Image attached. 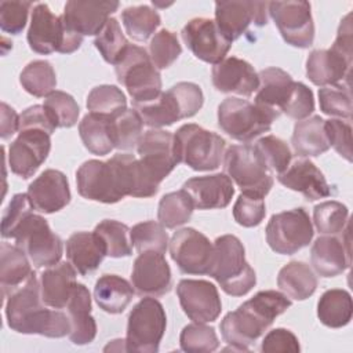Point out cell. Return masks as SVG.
Listing matches in <instances>:
<instances>
[{"label": "cell", "instance_id": "1", "mask_svg": "<svg viewBox=\"0 0 353 353\" xmlns=\"http://www.w3.org/2000/svg\"><path fill=\"white\" fill-rule=\"evenodd\" d=\"M291 306L287 295L266 290L256 292L236 310L229 312L221 321V334L230 346L226 350L248 352L252 345Z\"/></svg>", "mask_w": 353, "mask_h": 353}, {"label": "cell", "instance_id": "2", "mask_svg": "<svg viewBox=\"0 0 353 353\" xmlns=\"http://www.w3.org/2000/svg\"><path fill=\"white\" fill-rule=\"evenodd\" d=\"M7 324L19 334L62 338L70 332L69 317L58 309H47L40 295V284L33 273L17 288L6 303Z\"/></svg>", "mask_w": 353, "mask_h": 353}, {"label": "cell", "instance_id": "3", "mask_svg": "<svg viewBox=\"0 0 353 353\" xmlns=\"http://www.w3.org/2000/svg\"><path fill=\"white\" fill-rule=\"evenodd\" d=\"M232 296H243L252 290L256 276L245 261L243 243L233 234H223L214 241V254L208 273Z\"/></svg>", "mask_w": 353, "mask_h": 353}, {"label": "cell", "instance_id": "4", "mask_svg": "<svg viewBox=\"0 0 353 353\" xmlns=\"http://www.w3.org/2000/svg\"><path fill=\"white\" fill-rule=\"evenodd\" d=\"M280 112L241 98H226L218 106V125L230 138L250 142L270 130Z\"/></svg>", "mask_w": 353, "mask_h": 353}, {"label": "cell", "instance_id": "5", "mask_svg": "<svg viewBox=\"0 0 353 353\" xmlns=\"http://www.w3.org/2000/svg\"><path fill=\"white\" fill-rule=\"evenodd\" d=\"M226 142L216 132L197 124H183L174 134V152L179 163L194 171H212L221 165Z\"/></svg>", "mask_w": 353, "mask_h": 353}, {"label": "cell", "instance_id": "6", "mask_svg": "<svg viewBox=\"0 0 353 353\" xmlns=\"http://www.w3.org/2000/svg\"><path fill=\"white\" fill-rule=\"evenodd\" d=\"M114 66L117 80L127 88L134 106L152 102L161 94V76L142 47L130 44Z\"/></svg>", "mask_w": 353, "mask_h": 353}, {"label": "cell", "instance_id": "7", "mask_svg": "<svg viewBox=\"0 0 353 353\" xmlns=\"http://www.w3.org/2000/svg\"><path fill=\"white\" fill-rule=\"evenodd\" d=\"M167 325L163 305L153 296L141 299L130 312L127 323V352H159Z\"/></svg>", "mask_w": 353, "mask_h": 353}, {"label": "cell", "instance_id": "8", "mask_svg": "<svg viewBox=\"0 0 353 353\" xmlns=\"http://www.w3.org/2000/svg\"><path fill=\"white\" fill-rule=\"evenodd\" d=\"M12 239L29 258L34 268H50L59 262L63 244L48 222L36 214L28 215L15 230Z\"/></svg>", "mask_w": 353, "mask_h": 353}, {"label": "cell", "instance_id": "9", "mask_svg": "<svg viewBox=\"0 0 353 353\" xmlns=\"http://www.w3.org/2000/svg\"><path fill=\"white\" fill-rule=\"evenodd\" d=\"M223 170L243 193L265 197L273 186L272 172L251 145L229 146L225 153Z\"/></svg>", "mask_w": 353, "mask_h": 353}, {"label": "cell", "instance_id": "10", "mask_svg": "<svg viewBox=\"0 0 353 353\" xmlns=\"http://www.w3.org/2000/svg\"><path fill=\"white\" fill-rule=\"evenodd\" d=\"M313 233L309 214L302 207L274 214L266 225V241L281 255H292L309 245Z\"/></svg>", "mask_w": 353, "mask_h": 353}, {"label": "cell", "instance_id": "11", "mask_svg": "<svg viewBox=\"0 0 353 353\" xmlns=\"http://www.w3.org/2000/svg\"><path fill=\"white\" fill-rule=\"evenodd\" d=\"M268 11L284 41L292 47L309 48L314 40V23L307 1H272Z\"/></svg>", "mask_w": 353, "mask_h": 353}, {"label": "cell", "instance_id": "12", "mask_svg": "<svg viewBox=\"0 0 353 353\" xmlns=\"http://www.w3.org/2000/svg\"><path fill=\"white\" fill-rule=\"evenodd\" d=\"M212 254L214 244L193 228L179 229L171 237L170 255L185 274H207Z\"/></svg>", "mask_w": 353, "mask_h": 353}, {"label": "cell", "instance_id": "13", "mask_svg": "<svg viewBox=\"0 0 353 353\" xmlns=\"http://www.w3.org/2000/svg\"><path fill=\"white\" fill-rule=\"evenodd\" d=\"M269 3L263 1H216L215 23L221 33L232 43L237 40L251 23L263 26L268 23Z\"/></svg>", "mask_w": 353, "mask_h": 353}, {"label": "cell", "instance_id": "14", "mask_svg": "<svg viewBox=\"0 0 353 353\" xmlns=\"http://www.w3.org/2000/svg\"><path fill=\"white\" fill-rule=\"evenodd\" d=\"M181 34L196 58L212 65L223 61L232 47V43L221 33L215 21L210 18L190 19Z\"/></svg>", "mask_w": 353, "mask_h": 353}, {"label": "cell", "instance_id": "15", "mask_svg": "<svg viewBox=\"0 0 353 353\" xmlns=\"http://www.w3.org/2000/svg\"><path fill=\"white\" fill-rule=\"evenodd\" d=\"M51 134L43 130L19 131L8 148V165L22 179L30 178L47 159L51 149Z\"/></svg>", "mask_w": 353, "mask_h": 353}, {"label": "cell", "instance_id": "16", "mask_svg": "<svg viewBox=\"0 0 353 353\" xmlns=\"http://www.w3.org/2000/svg\"><path fill=\"white\" fill-rule=\"evenodd\" d=\"M176 295L185 314L194 323H211L221 314L218 290L207 280L183 279L176 285Z\"/></svg>", "mask_w": 353, "mask_h": 353}, {"label": "cell", "instance_id": "17", "mask_svg": "<svg viewBox=\"0 0 353 353\" xmlns=\"http://www.w3.org/2000/svg\"><path fill=\"white\" fill-rule=\"evenodd\" d=\"M76 182L80 196L87 200L113 204L124 199L109 161L83 163L76 172Z\"/></svg>", "mask_w": 353, "mask_h": 353}, {"label": "cell", "instance_id": "18", "mask_svg": "<svg viewBox=\"0 0 353 353\" xmlns=\"http://www.w3.org/2000/svg\"><path fill=\"white\" fill-rule=\"evenodd\" d=\"M131 283L141 296H161L171 290V269L164 254L156 251L139 252L134 261Z\"/></svg>", "mask_w": 353, "mask_h": 353}, {"label": "cell", "instance_id": "19", "mask_svg": "<svg viewBox=\"0 0 353 353\" xmlns=\"http://www.w3.org/2000/svg\"><path fill=\"white\" fill-rule=\"evenodd\" d=\"M137 152L139 160L160 183L178 164L174 152V134L164 130H149L142 134Z\"/></svg>", "mask_w": 353, "mask_h": 353}, {"label": "cell", "instance_id": "20", "mask_svg": "<svg viewBox=\"0 0 353 353\" xmlns=\"http://www.w3.org/2000/svg\"><path fill=\"white\" fill-rule=\"evenodd\" d=\"M119 8V1H80L70 0L65 4L62 22L68 29L80 36L98 34L110 14Z\"/></svg>", "mask_w": 353, "mask_h": 353}, {"label": "cell", "instance_id": "21", "mask_svg": "<svg viewBox=\"0 0 353 353\" xmlns=\"http://www.w3.org/2000/svg\"><path fill=\"white\" fill-rule=\"evenodd\" d=\"M108 161L114 171L119 189L124 197H150L157 193L160 183L134 154L117 153Z\"/></svg>", "mask_w": 353, "mask_h": 353}, {"label": "cell", "instance_id": "22", "mask_svg": "<svg viewBox=\"0 0 353 353\" xmlns=\"http://www.w3.org/2000/svg\"><path fill=\"white\" fill-rule=\"evenodd\" d=\"M28 196L33 210L44 214L57 212L70 201L68 178L63 172L48 168L29 185Z\"/></svg>", "mask_w": 353, "mask_h": 353}, {"label": "cell", "instance_id": "23", "mask_svg": "<svg viewBox=\"0 0 353 353\" xmlns=\"http://www.w3.org/2000/svg\"><path fill=\"white\" fill-rule=\"evenodd\" d=\"M63 23L61 17L52 14L46 3H39L33 7L30 25L28 29L29 47L41 55L61 51L63 43Z\"/></svg>", "mask_w": 353, "mask_h": 353}, {"label": "cell", "instance_id": "24", "mask_svg": "<svg viewBox=\"0 0 353 353\" xmlns=\"http://www.w3.org/2000/svg\"><path fill=\"white\" fill-rule=\"evenodd\" d=\"M212 84L225 94L251 97L259 85L252 65L237 57H228L212 68Z\"/></svg>", "mask_w": 353, "mask_h": 353}, {"label": "cell", "instance_id": "25", "mask_svg": "<svg viewBox=\"0 0 353 353\" xmlns=\"http://www.w3.org/2000/svg\"><path fill=\"white\" fill-rule=\"evenodd\" d=\"M182 189L199 210L225 208L234 194L232 179L226 174L193 176L183 183Z\"/></svg>", "mask_w": 353, "mask_h": 353}, {"label": "cell", "instance_id": "26", "mask_svg": "<svg viewBox=\"0 0 353 353\" xmlns=\"http://www.w3.org/2000/svg\"><path fill=\"white\" fill-rule=\"evenodd\" d=\"M350 66L352 57L332 47L328 50H314L306 61V76L313 84L320 87L339 84L341 80L349 77Z\"/></svg>", "mask_w": 353, "mask_h": 353}, {"label": "cell", "instance_id": "27", "mask_svg": "<svg viewBox=\"0 0 353 353\" xmlns=\"http://www.w3.org/2000/svg\"><path fill=\"white\" fill-rule=\"evenodd\" d=\"M279 182L285 188L299 192L309 201L331 196V186L323 172L310 160H296L279 174Z\"/></svg>", "mask_w": 353, "mask_h": 353}, {"label": "cell", "instance_id": "28", "mask_svg": "<svg viewBox=\"0 0 353 353\" xmlns=\"http://www.w3.org/2000/svg\"><path fill=\"white\" fill-rule=\"evenodd\" d=\"M39 284L44 305L52 309H63L77 284L76 269L70 262H58L40 274Z\"/></svg>", "mask_w": 353, "mask_h": 353}, {"label": "cell", "instance_id": "29", "mask_svg": "<svg viewBox=\"0 0 353 353\" xmlns=\"http://www.w3.org/2000/svg\"><path fill=\"white\" fill-rule=\"evenodd\" d=\"M66 309L70 321L69 339L74 345L91 343L97 335V323L91 316V295L84 284H76Z\"/></svg>", "mask_w": 353, "mask_h": 353}, {"label": "cell", "instance_id": "30", "mask_svg": "<svg viewBox=\"0 0 353 353\" xmlns=\"http://www.w3.org/2000/svg\"><path fill=\"white\" fill-rule=\"evenodd\" d=\"M66 256L79 274L87 276L98 269L106 250L94 232H76L66 241Z\"/></svg>", "mask_w": 353, "mask_h": 353}, {"label": "cell", "instance_id": "31", "mask_svg": "<svg viewBox=\"0 0 353 353\" xmlns=\"http://www.w3.org/2000/svg\"><path fill=\"white\" fill-rule=\"evenodd\" d=\"M28 255L18 247L6 241L0 245V285L3 298H8L17 288L23 285L34 273Z\"/></svg>", "mask_w": 353, "mask_h": 353}, {"label": "cell", "instance_id": "32", "mask_svg": "<svg viewBox=\"0 0 353 353\" xmlns=\"http://www.w3.org/2000/svg\"><path fill=\"white\" fill-rule=\"evenodd\" d=\"M310 261L317 274L335 277L350 263L349 248H345V244L334 236H321L312 245Z\"/></svg>", "mask_w": 353, "mask_h": 353}, {"label": "cell", "instance_id": "33", "mask_svg": "<svg viewBox=\"0 0 353 353\" xmlns=\"http://www.w3.org/2000/svg\"><path fill=\"white\" fill-rule=\"evenodd\" d=\"M258 79L259 85L254 103L281 113L295 83L292 77L280 68H266L258 73Z\"/></svg>", "mask_w": 353, "mask_h": 353}, {"label": "cell", "instance_id": "34", "mask_svg": "<svg viewBox=\"0 0 353 353\" xmlns=\"http://www.w3.org/2000/svg\"><path fill=\"white\" fill-rule=\"evenodd\" d=\"M324 123L320 116H312L295 124L291 143L298 156L316 157L331 148Z\"/></svg>", "mask_w": 353, "mask_h": 353}, {"label": "cell", "instance_id": "35", "mask_svg": "<svg viewBox=\"0 0 353 353\" xmlns=\"http://www.w3.org/2000/svg\"><path fill=\"white\" fill-rule=\"evenodd\" d=\"M134 287L117 274L101 276L94 287L97 305L106 313L119 314L125 310L134 296Z\"/></svg>", "mask_w": 353, "mask_h": 353}, {"label": "cell", "instance_id": "36", "mask_svg": "<svg viewBox=\"0 0 353 353\" xmlns=\"http://www.w3.org/2000/svg\"><path fill=\"white\" fill-rule=\"evenodd\" d=\"M277 285L284 295L303 301L314 294L317 288V277L305 262L292 261L284 265L277 276Z\"/></svg>", "mask_w": 353, "mask_h": 353}, {"label": "cell", "instance_id": "37", "mask_svg": "<svg viewBox=\"0 0 353 353\" xmlns=\"http://www.w3.org/2000/svg\"><path fill=\"white\" fill-rule=\"evenodd\" d=\"M353 303L352 296L346 290H327L319 299L317 317L330 328H341L352 320Z\"/></svg>", "mask_w": 353, "mask_h": 353}, {"label": "cell", "instance_id": "38", "mask_svg": "<svg viewBox=\"0 0 353 353\" xmlns=\"http://www.w3.org/2000/svg\"><path fill=\"white\" fill-rule=\"evenodd\" d=\"M79 134L84 146L97 156H105L114 149L112 119L88 113L79 124Z\"/></svg>", "mask_w": 353, "mask_h": 353}, {"label": "cell", "instance_id": "39", "mask_svg": "<svg viewBox=\"0 0 353 353\" xmlns=\"http://www.w3.org/2000/svg\"><path fill=\"white\" fill-rule=\"evenodd\" d=\"M135 110L139 113L145 125L152 128H161L165 125H171L178 120H182L181 108L171 94V91L161 92L154 101L137 105Z\"/></svg>", "mask_w": 353, "mask_h": 353}, {"label": "cell", "instance_id": "40", "mask_svg": "<svg viewBox=\"0 0 353 353\" xmlns=\"http://www.w3.org/2000/svg\"><path fill=\"white\" fill-rule=\"evenodd\" d=\"M94 233L103 243L108 256L121 258L131 255V229L127 225L114 219H103L95 226Z\"/></svg>", "mask_w": 353, "mask_h": 353}, {"label": "cell", "instance_id": "41", "mask_svg": "<svg viewBox=\"0 0 353 353\" xmlns=\"http://www.w3.org/2000/svg\"><path fill=\"white\" fill-rule=\"evenodd\" d=\"M19 83L30 95L37 98L47 97L57 87L55 70L47 61H33L21 72Z\"/></svg>", "mask_w": 353, "mask_h": 353}, {"label": "cell", "instance_id": "42", "mask_svg": "<svg viewBox=\"0 0 353 353\" xmlns=\"http://www.w3.org/2000/svg\"><path fill=\"white\" fill-rule=\"evenodd\" d=\"M193 208V201L183 189L178 192H171L161 197L159 203L157 218L164 228L174 229L186 223L190 219Z\"/></svg>", "mask_w": 353, "mask_h": 353}, {"label": "cell", "instance_id": "43", "mask_svg": "<svg viewBox=\"0 0 353 353\" xmlns=\"http://www.w3.org/2000/svg\"><path fill=\"white\" fill-rule=\"evenodd\" d=\"M121 19L125 32L135 41L148 40L161 22L159 12L145 4L127 7L121 12Z\"/></svg>", "mask_w": 353, "mask_h": 353}, {"label": "cell", "instance_id": "44", "mask_svg": "<svg viewBox=\"0 0 353 353\" xmlns=\"http://www.w3.org/2000/svg\"><path fill=\"white\" fill-rule=\"evenodd\" d=\"M87 109L90 113L114 119L127 109V99L119 87L103 84L90 91L87 97Z\"/></svg>", "mask_w": 353, "mask_h": 353}, {"label": "cell", "instance_id": "45", "mask_svg": "<svg viewBox=\"0 0 353 353\" xmlns=\"http://www.w3.org/2000/svg\"><path fill=\"white\" fill-rule=\"evenodd\" d=\"M143 121L135 109H125L112 119V137L119 150L134 149L142 137Z\"/></svg>", "mask_w": 353, "mask_h": 353}, {"label": "cell", "instance_id": "46", "mask_svg": "<svg viewBox=\"0 0 353 353\" xmlns=\"http://www.w3.org/2000/svg\"><path fill=\"white\" fill-rule=\"evenodd\" d=\"M252 148L270 172L281 174L288 168L291 163L292 154L288 145L274 135L259 138L252 145Z\"/></svg>", "mask_w": 353, "mask_h": 353}, {"label": "cell", "instance_id": "47", "mask_svg": "<svg viewBox=\"0 0 353 353\" xmlns=\"http://www.w3.org/2000/svg\"><path fill=\"white\" fill-rule=\"evenodd\" d=\"M94 44L101 52L102 58L112 65H116L121 59L130 46L117 19L114 18H109L103 29L97 34Z\"/></svg>", "mask_w": 353, "mask_h": 353}, {"label": "cell", "instance_id": "48", "mask_svg": "<svg viewBox=\"0 0 353 353\" xmlns=\"http://www.w3.org/2000/svg\"><path fill=\"white\" fill-rule=\"evenodd\" d=\"M55 128H70L77 123L80 109L74 98L63 91H52L43 105Z\"/></svg>", "mask_w": 353, "mask_h": 353}, {"label": "cell", "instance_id": "49", "mask_svg": "<svg viewBox=\"0 0 353 353\" xmlns=\"http://www.w3.org/2000/svg\"><path fill=\"white\" fill-rule=\"evenodd\" d=\"M131 241L138 252L156 251L160 254H165L170 243L164 226L154 221H146L132 226Z\"/></svg>", "mask_w": 353, "mask_h": 353}, {"label": "cell", "instance_id": "50", "mask_svg": "<svg viewBox=\"0 0 353 353\" xmlns=\"http://www.w3.org/2000/svg\"><path fill=\"white\" fill-rule=\"evenodd\" d=\"M347 216V207L335 200L320 203L313 210L314 226L323 234L332 236L341 233L345 229Z\"/></svg>", "mask_w": 353, "mask_h": 353}, {"label": "cell", "instance_id": "51", "mask_svg": "<svg viewBox=\"0 0 353 353\" xmlns=\"http://www.w3.org/2000/svg\"><path fill=\"white\" fill-rule=\"evenodd\" d=\"M179 345L188 353H208L218 349L219 339L212 327L204 325V323H193L183 327Z\"/></svg>", "mask_w": 353, "mask_h": 353}, {"label": "cell", "instance_id": "52", "mask_svg": "<svg viewBox=\"0 0 353 353\" xmlns=\"http://www.w3.org/2000/svg\"><path fill=\"white\" fill-rule=\"evenodd\" d=\"M182 47L175 33L167 29L157 32L149 43V57L156 69L170 68L181 55Z\"/></svg>", "mask_w": 353, "mask_h": 353}, {"label": "cell", "instance_id": "53", "mask_svg": "<svg viewBox=\"0 0 353 353\" xmlns=\"http://www.w3.org/2000/svg\"><path fill=\"white\" fill-rule=\"evenodd\" d=\"M319 102L323 113L350 120L352 97L349 84H332L319 90Z\"/></svg>", "mask_w": 353, "mask_h": 353}, {"label": "cell", "instance_id": "54", "mask_svg": "<svg viewBox=\"0 0 353 353\" xmlns=\"http://www.w3.org/2000/svg\"><path fill=\"white\" fill-rule=\"evenodd\" d=\"M266 214V207L262 196L243 193L237 197L233 205L234 221L244 228L258 226Z\"/></svg>", "mask_w": 353, "mask_h": 353}, {"label": "cell", "instance_id": "55", "mask_svg": "<svg viewBox=\"0 0 353 353\" xmlns=\"http://www.w3.org/2000/svg\"><path fill=\"white\" fill-rule=\"evenodd\" d=\"M32 204L28 193H17L8 203L1 218V236L4 239H12L18 226L23 219L32 214Z\"/></svg>", "mask_w": 353, "mask_h": 353}, {"label": "cell", "instance_id": "56", "mask_svg": "<svg viewBox=\"0 0 353 353\" xmlns=\"http://www.w3.org/2000/svg\"><path fill=\"white\" fill-rule=\"evenodd\" d=\"M32 7L30 1H1L0 3V28L10 34H19L28 21V12Z\"/></svg>", "mask_w": 353, "mask_h": 353}, {"label": "cell", "instance_id": "57", "mask_svg": "<svg viewBox=\"0 0 353 353\" xmlns=\"http://www.w3.org/2000/svg\"><path fill=\"white\" fill-rule=\"evenodd\" d=\"M314 110V98L312 90L305 85L301 81H295L291 95L281 109L283 113H285L288 117L294 120H305L312 114Z\"/></svg>", "mask_w": 353, "mask_h": 353}, {"label": "cell", "instance_id": "58", "mask_svg": "<svg viewBox=\"0 0 353 353\" xmlns=\"http://www.w3.org/2000/svg\"><path fill=\"white\" fill-rule=\"evenodd\" d=\"M171 94L175 97L183 119L194 116L204 103V95L200 85L190 81L176 83L170 88Z\"/></svg>", "mask_w": 353, "mask_h": 353}, {"label": "cell", "instance_id": "59", "mask_svg": "<svg viewBox=\"0 0 353 353\" xmlns=\"http://www.w3.org/2000/svg\"><path fill=\"white\" fill-rule=\"evenodd\" d=\"M325 132L330 145L347 161H352V127L349 121L325 120Z\"/></svg>", "mask_w": 353, "mask_h": 353}, {"label": "cell", "instance_id": "60", "mask_svg": "<svg viewBox=\"0 0 353 353\" xmlns=\"http://www.w3.org/2000/svg\"><path fill=\"white\" fill-rule=\"evenodd\" d=\"M299 341L294 332L285 328L269 331L261 345V352H299Z\"/></svg>", "mask_w": 353, "mask_h": 353}, {"label": "cell", "instance_id": "61", "mask_svg": "<svg viewBox=\"0 0 353 353\" xmlns=\"http://www.w3.org/2000/svg\"><path fill=\"white\" fill-rule=\"evenodd\" d=\"M25 130H43L48 134H52L55 125L52 124L46 108L43 105H34L19 114L18 131Z\"/></svg>", "mask_w": 353, "mask_h": 353}, {"label": "cell", "instance_id": "62", "mask_svg": "<svg viewBox=\"0 0 353 353\" xmlns=\"http://www.w3.org/2000/svg\"><path fill=\"white\" fill-rule=\"evenodd\" d=\"M19 128V116L17 112L8 106L6 102H1V130L0 137L3 139L14 135Z\"/></svg>", "mask_w": 353, "mask_h": 353}, {"label": "cell", "instance_id": "63", "mask_svg": "<svg viewBox=\"0 0 353 353\" xmlns=\"http://www.w3.org/2000/svg\"><path fill=\"white\" fill-rule=\"evenodd\" d=\"M108 350H117V352L125 350V352H127L125 341H123V339H114V341H112V343H109V345L105 347V352H108Z\"/></svg>", "mask_w": 353, "mask_h": 353}]
</instances>
